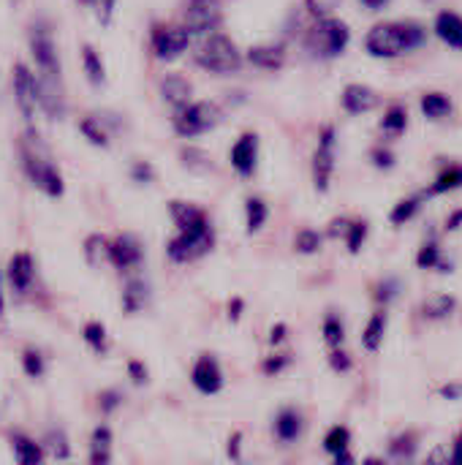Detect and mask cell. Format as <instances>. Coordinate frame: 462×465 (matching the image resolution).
I'll list each match as a JSON object with an SVG mask.
<instances>
[{
    "label": "cell",
    "mask_w": 462,
    "mask_h": 465,
    "mask_svg": "<svg viewBox=\"0 0 462 465\" xmlns=\"http://www.w3.org/2000/svg\"><path fill=\"white\" fill-rule=\"evenodd\" d=\"M30 41V54L38 68V101L41 109L52 117L60 120L65 114V90H63V68L57 57V46L52 38V30L44 19H35L27 30Z\"/></svg>",
    "instance_id": "obj_1"
},
{
    "label": "cell",
    "mask_w": 462,
    "mask_h": 465,
    "mask_svg": "<svg viewBox=\"0 0 462 465\" xmlns=\"http://www.w3.org/2000/svg\"><path fill=\"white\" fill-rule=\"evenodd\" d=\"M19 155H22V169H25L27 180H30L38 191H44V193L52 196V199L63 196V191H65L63 174H60V169L54 166V161L49 158L44 142L38 139V134H35L33 128L19 139Z\"/></svg>",
    "instance_id": "obj_2"
},
{
    "label": "cell",
    "mask_w": 462,
    "mask_h": 465,
    "mask_svg": "<svg viewBox=\"0 0 462 465\" xmlns=\"http://www.w3.org/2000/svg\"><path fill=\"white\" fill-rule=\"evenodd\" d=\"M425 44V27L417 22H381L365 35V49L373 57H398Z\"/></svg>",
    "instance_id": "obj_3"
},
{
    "label": "cell",
    "mask_w": 462,
    "mask_h": 465,
    "mask_svg": "<svg viewBox=\"0 0 462 465\" xmlns=\"http://www.w3.org/2000/svg\"><path fill=\"white\" fill-rule=\"evenodd\" d=\"M196 63L210 74H234L242 65V54L226 33H210L196 49Z\"/></svg>",
    "instance_id": "obj_4"
},
{
    "label": "cell",
    "mask_w": 462,
    "mask_h": 465,
    "mask_svg": "<svg viewBox=\"0 0 462 465\" xmlns=\"http://www.w3.org/2000/svg\"><path fill=\"white\" fill-rule=\"evenodd\" d=\"M223 120V112L218 104L212 101H196V104H188L182 109H177V117H174V131L180 136H202L207 131H212L218 123Z\"/></svg>",
    "instance_id": "obj_5"
},
{
    "label": "cell",
    "mask_w": 462,
    "mask_h": 465,
    "mask_svg": "<svg viewBox=\"0 0 462 465\" xmlns=\"http://www.w3.org/2000/svg\"><path fill=\"white\" fill-rule=\"evenodd\" d=\"M349 38H351V33H349L346 22H340V19H335V16H321V19L313 25L310 41H308V44H310V49H313L316 54H321V57H338V54L346 49Z\"/></svg>",
    "instance_id": "obj_6"
},
{
    "label": "cell",
    "mask_w": 462,
    "mask_h": 465,
    "mask_svg": "<svg viewBox=\"0 0 462 465\" xmlns=\"http://www.w3.org/2000/svg\"><path fill=\"white\" fill-rule=\"evenodd\" d=\"M212 245H215V234L207 226V229H196V232H180L174 240H169L166 253H169L172 262L185 264V262H196L204 253H210Z\"/></svg>",
    "instance_id": "obj_7"
},
{
    "label": "cell",
    "mask_w": 462,
    "mask_h": 465,
    "mask_svg": "<svg viewBox=\"0 0 462 465\" xmlns=\"http://www.w3.org/2000/svg\"><path fill=\"white\" fill-rule=\"evenodd\" d=\"M191 30L182 25H155L152 27V52H155V57H161V60H174V57H180L185 49H188V44H191Z\"/></svg>",
    "instance_id": "obj_8"
},
{
    "label": "cell",
    "mask_w": 462,
    "mask_h": 465,
    "mask_svg": "<svg viewBox=\"0 0 462 465\" xmlns=\"http://www.w3.org/2000/svg\"><path fill=\"white\" fill-rule=\"evenodd\" d=\"M14 98H16V106H19L22 117L27 123H33L35 109H41V101H38V76L25 63H16L14 65Z\"/></svg>",
    "instance_id": "obj_9"
},
{
    "label": "cell",
    "mask_w": 462,
    "mask_h": 465,
    "mask_svg": "<svg viewBox=\"0 0 462 465\" xmlns=\"http://www.w3.org/2000/svg\"><path fill=\"white\" fill-rule=\"evenodd\" d=\"M223 19L218 0H188L185 8V27L196 35H210Z\"/></svg>",
    "instance_id": "obj_10"
},
{
    "label": "cell",
    "mask_w": 462,
    "mask_h": 465,
    "mask_svg": "<svg viewBox=\"0 0 462 465\" xmlns=\"http://www.w3.org/2000/svg\"><path fill=\"white\" fill-rule=\"evenodd\" d=\"M332 172H335V128L329 125L321 131V142H319V150L313 155V180H316L319 191L329 188Z\"/></svg>",
    "instance_id": "obj_11"
},
{
    "label": "cell",
    "mask_w": 462,
    "mask_h": 465,
    "mask_svg": "<svg viewBox=\"0 0 462 465\" xmlns=\"http://www.w3.org/2000/svg\"><path fill=\"white\" fill-rule=\"evenodd\" d=\"M5 281L11 286V292L16 297H27V292L33 289V281H35V264H33V256L30 253H14L8 267H5Z\"/></svg>",
    "instance_id": "obj_12"
},
{
    "label": "cell",
    "mask_w": 462,
    "mask_h": 465,
    "mask_svg": "<svg viewBox=\"0 0 462 465\" xmlns=\"http://www.w3.org/2000/svg\"><path fill=\"white\" fill-rule=\"evenodd\" d=\"M142 242L133 234H120L109 242V264H114L117 270H133L142 264Z\"/></svg>",
    "instance_id": "obj_13"
},
{
    "label": "cell",
    "mask_w": 462,
    "mask_h": 465,
    "mask_svg": "<svg viewBox=\"0 0 462 465\" xmlns=\"http://www.w3.org/2000/svg\"><path fill=\"white\" fill-rule=\"evenodd\" d=\"M256 161H259V136L256 134H242L231 147V166H234L237 174L251 177L256 172Z\"/></svg>",
    "instance_id": "obj_14"
},
{
    "label": "cell",
    "mask_w": 462,
    "mask_h": 465,
    "mask_svg": "<svg viewBox=\"0 0 462 465\" xmlns=\"http://www.w3.org/2000/svg\"><path fill=\"white\" fill-rule=\"evenodd\" d=\"M191 381L199 392L204 395H215L223 390V373L218 368V362L212 357H202L196 365H193V373H191Z\"/></svg>",
    "instance_id": "obj_15"
},
{
    "label": "cell",
    "mask_w": 462,
    "mask_h": 465,
    "mask_svg": "<svg viewBox=\"0 0 462 465\" xmlns=\"http://www.w3.org/2000/svg\"><path fill=\"white\" fill-rule=\"evenodd\" d=\"M169 215L172 221L177 223L180 232H196V229H207L210 221H207V213L196 204H188V202H169Z\"/></svg>",
    "instance_id": "obj_16"
},
{
    "label": "cell",
    "mask_w": 462,
    "mask_h": 465,
    "mask_svg": "<svg viewBox=\"0 0 462 465\" xmlns=\"http://www.w3.org/2000/svg\"><path fill=\"white\" fill-rule=\"evenodd\" d=\"M340 101H343V109L351 112V114H365V112H370V109L378 106L376 90H370L365 84H349L343 90V98Z\"/></svg>",
    "instance_id": "obj_17"
},
{
    "label": "cell",
    "mask_w": 462,
    "mask_h": 465,
    "mask_svg": "<svg viewBox=\"0 0 462 465\" xmlns=\"http://www.w3.org/2000/svg\"><path fill=\"white\" fill-rule=\"evenodd\" d=\"M161 93H163V98H166L172 106H177V109L188 106V104H191V95H193L191 82H188L182 74H166L163 82H161Z\"/></svg>",
    "instance_id": "obj_18"
},
{
    "label": "cell",
    "mask_w": 462,
    "mask_h": 465,
    "mask_svg": "<svg viewBox=\"0 0 462 465\" xmlns=\"http://www.w3.org/2000/svg\"><path fill=\"white\" fill-rule=\"evenodd\" d=\"M248 60L259 68H267V71H278L286 60V46L283 44H259V46H251L248 49Z\"/></svg>",
    "instance_id": "obj_19"
},
{
    "label": "cell",
    "mask_w": 462,
    "mask_h": 465,
    "mask_svg": "<svg viewBox=\"0 0 462 465\" xmlns=\"http://www.w3.org/2000/svg\"><path fill=\"white\" fill-rule=\"evenodd\" d=\"M436 33L438 38H444L449 46L462 49V16L455 11H441L436 16Z\"/></svg>",
    "instance_id": "obj_20"
},
{
    "label": "cell",
    "mask_w": 462,
    "mask_h": 465,
    "mask_svg": "<svg viewBox=\"0 0 462 465\" xmlns=\"http://www.w3.org/2000/svg\"><path fill=\"white\" fill-rule=\"evenodd\" d=\"M147 302H150V289H147V283L139 281V278L131 281V283L125 286V292H123V311H125L128 316H133V313L144 311Z\"/></svg>",
    "instance_id": "obj_21"
},
{
    "label": "cell",
    "mask_w": 462,
    "mask_h": 465,
    "mask_svg": "<svg viewBox=\"0 0 462 465\" xmlns=\"http://www.w3.org/2000/svg\"><path fill=\"white\" fill-rule=\"evenodd\" d=\"M300 430H302V420L294 409H283L275 420V436L283 441V444H291L300 439Z\"/></svg>",
    "instance_id": "obj_22"
},
{
    "label": "cell",
    "mask_w": 462,
    "mask_h": 465,
    "mask_svg": "<svg viewBox=\"0 0 462 465\" xmlns=\"http://www.w3.org/2000/svg\"><path fill=\"white\" fill-rule=\"evenodd\" d=\"M79 131L84 134V139L95 147H109V128H106V120L101 114H87L82 123H79Z\"/></svg>",
    "instance_id": "obj_23"
},
{
    "label": "cell",
    "mask_w": 462,
    "mask_h": 465,
    "mask_svg": "<svg viewBox=\"0 0 462 465\" xmlns=\"http://www.w3.org/2000/svg\"><path fill=\"white\" fill-rule=\"evenodd\" d=\"M90 460L95 465H103L112 460V430L109 428H95L90 439Z\"/></svg>",
    "instance_id": "obj_24"
},
{
    "label": "cell",
    "mask_w": 462,
    "mask_h": 465,
    "mask_svg": "<svg viewBox=\"0 0 462 465\" xmlns=\"http://www.w3.org/2000/svg\"><path fill=\"white\" fill-rule=\"evenodd\" d=\"M384 332H387V313L384 311H376L362 332V346L368 351H378L381 349V341H384Z\"/></svg>",
    "instance_id": "obj_25"
},
{
    "label": "cell",
    "mask_w": 462,
    "mask_h": 465,
    "mask_svg": "<svg viewBox=\"0 0 462 465\" xmlns=\"http://www.w3.org/2000/svg\"><path fill=\"white\" fill-rule=\"evenodd\" d=\"M11 444H14V460L16 463L30 465L44 460V444H35V441H30L25 436H14Z\"/></svg>",
    "instance_id": "obj_26"
},
{
    "label": "cell",
    "mask_w": 462,
    "mask_h": 465,
    "mask_svg": "<svg viewBox=\"0 0 462 465\" xmlns=\"http://www.w3.org/2000/svg\"><path fill=\"white\" fill-rule=\"evenodd\" d=\"M455 188H462V166H447V169L436 177V183L428 188L425 196H441V193H449V191H455Z\"/></svg>",
    "instance_id": "obj_27"
},
{
    "label": "cell",
    "mask_w": 462,
    "mask_h": 465,
    "mask_svg": "<svg viewBox=\"0 0 462 465\" xmlns=\"http://www.w3.org/2000/svg\"><path fill=\"white\" fill-rule=\"evenodd\" d=\"M82 65H84V74H87V79H90L93 84H103V79H106V68H103L101 54H98L90 44H84V46H82Z\"/></svg>",
    "instance_id": "obj_28"
},
{
    "label": "cell",
    "mask_w": 462,
    "mask_h": 465,
    "mask_svg": "<svg viewBox=\"0 0 462 465\" xmlns=\"http://www.w3.org/2000/svg\"><path fill=\"white\" fill-rule=\"evenodd\" d=\"M182 166H185L188 172L204 177V174L212 172V158H210V153H204V150H199V147H185V150H182Z\"/></svg>",
    "instance_id": "obj_29"
},
{
    "label": "cell",
    "mask_w": 462,
    "mask_h": 465,
    "mask_svg": "<svg viewBox=\"0 0 462 465\" xmlns=\"http://www.w3.org/2000/svg\"><path fill=\"white\" fill-rule=\"evenodd\" d=\"M406 125H408V112H406V106H403V104L389 106L387 114H384V120H381V131H384L387 136H400V134L406 131Z\"/></svg>",
    "instance_id": "obj_30"
},
{
    "label": "cell",
    "mask_w": 462,
    "mask_h": 465,
    "mask_svg": "<svg viewBox=\"0 0 462 465\" xmlns=\"http://www.w3.org/2000/svg\"><path fill=\"white\" fill-rule=\"evenodd\" d=\"M422 112L430 117V120H438V117H447L452 112V101L447 93H428L422 98Z\"/></svg>",
    "instance_id": "obj_31"
},
{
    "label": "cell",
    "mask_w": 462,
    "mask_h": 465,
    "mask_svg": "<svg viewBox=\"0 0 462 465\" xmlns=\"http://www.w3.org/2000/svg\"><path fill=\"white\" fill-rule=\"evenodd\" d=\"M82 335H84V343H87L95 354H106V349H109V338H106V327H103L101 322H90V324H84Z\"/></svg>",
    "instance_id": "obj_32"
},
{
    "label": "cell",
    "mask_w": 462,
    "mask_h": 465,
    "mask_svg": "<svg viewBox=\"0 0 462 465\" xmlns=\"http://www.w3.org/2000/svg\"><path fill=\"white\" fill-rule=\"evenodd\" d=\"M245 215H248V232H251V234H256V232L267 223L270 210H267V204H264L261 199L251 196V199H248V204H245Z\"/></svg>",
    "instance_id": "obj_33"
},
{
    "label": "cell",
    "mask_w": 462,
    "mask_h": 465,
    "mask_svg": "<svg viewBox=\"0 0 462 465\" xmlns=\"http://www.w3.org/2000/svg\"><path fill=\"white\" fill-rule=\"evenodd\" d=\"M417 264L425 267V270H441V272H449L452 270V264L444 259V253H441L438 245H425L422 253L417 256Z\"/></svg>",
    "instance_id": "obj_34"
},
{
    "label": "cell",
    "mask_w": 462,
    "mask_h": 465,
    "mask_svg": "<svg viewBox=\"0 0 462 465\" xmlns=\"http://www.w3.org/2000/svg\"><path fill=\"white\" fill-rule=\"evenodd\" d=\"M84 253H87V262L93 267H101L103 262H109V240L101 237V234H93L87 242H84Z\"/></svg>",
    "instance_id": "obj_35"
},
{
    "label": "cell",
    "mask_w": 462,
    "mask_h": 465,
    "mask_svg": "<svg viewBox=\"0 0 462 465\" xmlns=\"http://www.w3.org/2000/svg\"><path fill=\"white\" fill-rule=\"evenodd\" d=\"M419 207H422V196H408V199H403L400 204H395L389 221H392L395 226H403V223H408V221L419 213Z\"/></svg>",
    "instance_id": "obj_36"
},
{
    "label": "cell",
    "mask_w": 462,
    "mask_h": 465,
    "mask_svg": "<svg viewBox=\"0 0 462 465\" xmlns=\"http://www.w3.org/2000/svg\"><path fill=\"white\" fill-rule=\"evenodd\" d=\"M449 313H455V300L449 294H436L425 302V316L428 319H447Z\"/></svg>",
    "instance_id": "obj_37"
},
{
    "label": "cell",
    "mask_w": 462,
    "mask_h": 465,
    "mask_svg": "<svg viewBox=\"0 0 462 465\" xmlns=\"http://www.w3.org/2000/svg\"><path fill=\"white\" fill-rule=\"evenodd\" d=\"M349 444H351V436H349V430H346V428H332V430L327 433V439H324V450H327L329 455H340V452H346V450H349Z\"/></svg>",
    "instance_id": "obj_38"
},
{
    "label": "cell",
    "mask_w": 462,
    "mask_h": 465,
    "mask_svg": "<svg viewBox=\"0 0 462 465\" xmlns=\"http://www.w3.org/2000/svg\"><path fill=\"white\" fill-rule=\"evenodd\" d=\"M294 248H297V253H316L321 248V234L313 229H302L294 240Z\"/></svg>",
    "instance_id": "obj_39"
},
{
    "label": "cell",
    "mask_w": 462,
    "mask_h": 465,
    "mask_svg": "<svg viewBox=\"0 0 462 465\" xmlns=\"http://www.w3.org/2000/svg\"><path fill=\"white\" fill-rule=\"evenodd\" d=\"M368 237V223L365 221H351L349 226V234H346V242H349V251L351 253H359L362 251V242Z\"/></svg>",
    "instance_id": "obj_40"
},
{
    "label": "cell",
    "mask_w": 462,
    "mask_h": 465,
    "mask_svg": "<svg viewBox=\"0 0 462 465\" xmlns=\"http://www.w3.org/2000/svg\"><path fill=\"white\" fill-rule=\"evenodd\" d=\"M22 368H25V373H27L30 379H41V376H44V357H41L35 349H27V351L22 354Z\"/></svg>",
    "instance_id": "obj_41"
},
{
    "label": "cell",
    "mask_w": 462,
    "mask_h": 465,
    "mask_svg": "<svg viewBox=\"0 0 462 465\" xmlns=\"http://www.w3.org/2000/svg\"><path fill=\"white\" fill-rule=\"evenodd\" d=\"M389 452H392L395 458H411V455L417 452V436H414V433H403V436H398V439L392 441Z\"/></svg>",
    "instance_id": "obj_42"
},
{
    "label": "cell",
    "mask_w": 462,
    "mask_h": 465,
    "mask_svg": "<svg viewBox=\"0 0 462 465\" xmlns=\"http://www.w3.org/2000/svg\"><path fill=\"white\" fill-rule=\"evenodd\" d=\"M324 341H327L332 349H338V346L343 343V324H340L338 316H327V319H324Z\"/></svg>",
    "instance_id": "obj_43"
},
{
    "label": "cell",
    "mask_w": 462,
    "mask_h": 465,
    "mask_svg": "<svg viewBox=\"0 0 462 465\" xmlns=\"http://www.w3.org/2000/svg\"><path fill=\"white\" fill-rule=\"evenodd\" d=\"M44 447H46L49 455H54V458H60V460L68 458V441H65L63 430H57V433L52 430V433L46 436V444H44Z\"/></svg>",
    "instance_id": "obj_44"
},
{
    "label": "cell",
    "mask_w": 462,
    "mask_h": 465,
    "mask_svg": "<svg viewBox=\"0 0 462 465\" xmlns=\"http://www.w3.org/2000/svg\"><path fill=\"white\" fill-rule=\"evenodd\" d=\"M305 3H308V11H310L316 19H321V16H332V14L340 8L343 0H305Z\"/></svg>",
    "instance_id": "obj_45"
},
{
    "label": "cell",
    "mask_w": 462,
    "mask_h": 465,
    "mask_svg": "<svg viewBox=\"0 0 462 465\" xmlns=\"http://www.w3.org/2000/svg\"><path fill=\"white\" fill-rule=\"evenodd\" d=\"M398 292H400V281L387 278V281H381V283L376 286V300H378V302H389V300L398 297Z\"/></svg>",
    "instance_id": "obj_46"
},
{
    "label": "cell",
    "mask_w": 462,
    "mask_h": 465,
    "mask_svg": "<svg viewBox=\"0 0 462 465\" xmlns=\"http://www.w3.org/2000/svg\"><path fill=\"white\" fill-rule=\"evenodd\" d=\"M131 177H133L136 183H152L155 172H152V166H150L147 161H136L133 169H131Z\"/></svg>",
    "instance_id": "obj_47"
},
{
    "label": "cell",
    "mask_w": 462,
    "mask_h": 465,
    "mask_svg": "<svg viewBox=\"0 0 462 465\" xmlns=\"http://www.w3.org/2000/svg\"><path fill=\"white\" fill-rule=\"evenodd\" d=\"M84 5H93L95 11H98V19L106 25L109 19H112V5H114V0H82Z\"/></svg>",
    "instance_id": "obj_48"
},
{
    "label": "cell",
    "mask_w": 462,
    "mask_h": 465,
    "mask_svg": "<svg viewBox=\"0 0 462 465\" xmlns=\"http://www.w3.org/2000/svg\"><path fill=\"white\" fill-rule=\"evenodd\" d=\"M373 163L378 169H389V166H395V153H389L387 147H376L373 150Z\"/></svg>",
    "instance_id": "obj_49"
},
{
    "label": "cell",
    "mask_w": 462,
    "mask_h": 465,
    "mask_svg": "<svg viewBox=\"0 0 462 465\" xmlns=\"http://www.w3.org/2000/svg\"><path fill=\"white\" fill-rule=\"evenodd\" d=\"M329 365H332L335 371H340V373H343V371H349V368H351V357H349V354H343L340 349H335V351L329 354Z\"/></svg>",
    "instance_id": "obj_50"
},
{
    "label": "cell",
    "mask_w": 462,
    "mask_h": 465,
    "mask_svg": "<svg viewBox=\"0 0 462 465\" xmlns=\"http://www.w3.org/2000/svg\"><path fill=\"white\" fill-rule=\"evenodd\" d=\"M128 373H131V379L136 381V384H144L147 381V368L142 365V362H128Z\"/></svg>",
    "instance_id": "obj_51"
},
{
    "label": "cell",
    "mask_w": 462,
    "mask_h": 465,
    "mask_svg": "<svg viewBox=\"0 0 462 465\" xmlns=\"http://www.w3.org/2000/svg\"><path fill=\"white\" fill-rule=\"evenodd\" d=\"M349 226H351V221H346V218H338V221H332L329 237H332V240H338V237H346V234H349Z\"/></svg>",
    "instance_id": "obj_52"
},
{
    "label": "cell",
    "mask_w": 462,
    "mask_h": 465,
    "mask_svg": "<svg viewBox=\"0 0 462 465\" xmlns=\"http://www.w3.org/2000/svg\"><path fill=\"white\" fill-rule=\"evenodd\" d=\"M120 406V392H103L101 395V409L103 411H112V409H117Z\"/></svg>",
    "instance_id": "obj_53"
},
{
    "label": "cell",
    "mask_w": 462,
    "mask_h": 465,
    "mask_svg": "<svg viewBox=\"0 0 462 465\" xmlns=\"http://www.w3.org/2000/svg\"><path fill=\"white\" fill-rule=\"evenodd\" d=\"M441 395H444L447 401H460L462 384H447V387H441Z\"/></svg>",
    "instance_id": "obj_54"
},
{
    "label": "cell",
    "mask_w": 462,
    "mask_h": 465,
    "mask_svg": "<svg viewBox=\"0 0 462 465\" xmlns=\"http://www.w3.org/2000/svg\"><path fill=\"white\" fill-rule=\"evenodd\" d=\"M289 365V357H278V360H270V362H264V373H278L280 368H286Z\"/></svg>",
    "instance_id": "obj_55"
},
{
    "label": "cell",
    "mask_w": 462,
    "mask_h": 465,
    "mask_svg": "<svg viewBox=\"0 0 462 465\" xmlns=\"http://www.w3.org/2000/svg\"><path fill=\"white\" fill-rule=\"evenodd\" d=\"M242 308H245V302H242L240 297H237V300H231V308H229L231 313H229V319H231V322H237V319L242 316Z\"/></svg>",
    "instance_id": "obj_56"
},
{
    "label": "cell",
    "mask_w": 462,
    "mask_h": 465,
    "mask_svg": "<svg viewBox=\"0 0 462 465\" xmlns=\"http://www.w3.org/2000/svg\"><path fill=\"white\" fill-rule=\"evenodd\" d=\"M365 8H370V11H381V8H387L389 5V0H359Z\"/></svg>",
    "instance_id": "obj_57"
},
{
    "label": "cell",
    "mask_w": 462,
    "mask_h": 465,
    "mask_svg": "<svg viewBox=\"0 0 462 465\" xmlns=\"http://www.w3.org/2000/svg\"><path fill=\"white\" fill-rule=\"evenodd\" d=\"M452 463L462 465V433L457 436V441H455V452H452Z\"/></svg>",
    "instance_id": "obj_58"
},
{
    "label": "cell",
    "mask_w": 462,
    "mask_h": 465,
    "mask_svg": "<svg viewBox=\"0 0 462 465\" xmlns=\"http://www.w3.org/2000/svg\"><path fill=\"white\" fill-rule=\"evenodd\" d=\"M283 335H286V327H283V324H278V327L272 330V338H270V343H272V346H278V343L283 341Z\"/></svg>",
    "instance_id": "obj_59"
},
{
    "label": "cell",
    "mask_w": 462,
    "mask_h": 465,
    "mask_svg": "<svg viewBox=\"0 0 462 465\" xmlns=\"http://www.w3.org/2000/svg\"><path fill=\"white\" fill-rule=\"evenodd\" d=\"M457 223H462V210L452 213V218H449V226H447V229H457Z\"/></svg>",
    "instance_id": "obj_60"
},
{
    "label": "cell",
    "mask_w": 462,
    "mask_h": 465,
    "mask_svg": "<svg viewBox=\"0 0 462 465\" xmlns=\"http://www.w3.org/2000/svg\"><path fill=\"white\" fill-rule=\"evenodd\" d=\"M3 311H5V297H3V272H0V319H3Z\"/></svg>",
    "instance_id": "obj_61"
}]
</instances>
